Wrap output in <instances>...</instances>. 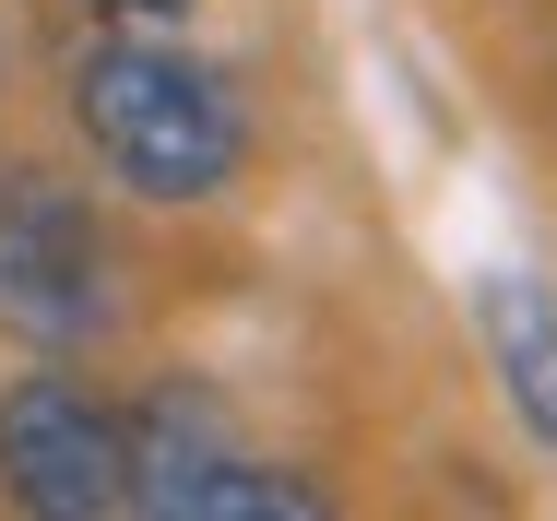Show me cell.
Segmentation results:
<instances>
[{
	"label": "cell",
	"mask_w": 557,
	"mask_h": 521,
	"mask_svg": "<svg viewBox=\"0 0 557 521\" xmlns=\"http://www.w3.org/2000/svg\"><path fill=\"white\" fill-rule=\"evenodd\" d=\"M84 12H108V0H84Z\"/></svg>",
	"instance_id": "52a82bcc"
},
{
	"label": "cell",
	"mask_w": 557,
	"mask_h": 521,
	"mask_svg": "<svg viewBox=\"0 0 557 521\" xmlns=\"http://www.w3.org/2000/svg\"><path fill=\"white\" fill-rule=\"evenodd\" d=\"M60 119L96 154V178L143 213H202L261 166V119L237 96V72L178 36H131V24H96L72 48Z\"/></svg>",
	"instance_id": "6da1fadb"
},
{
	"label": "cell",
	"mask_w": 557,
	"mask_h": 521,
	"mask_svg": "<svg viewBox=\"0 0 557 521\" xmlns=\"http://www.w3.org/2000/svg\"><path fill=\"white\" fill-rule=\"evenodd\" d=\"M321 510H333V486H321L309 462H273V450L225 438L214 462H190V474L166 486L154 521H321Z\"/></svg>",
	"instance_id": "5b68a950"
},
{
	"label": "cell",
	"mask_w": 557,
	"mask_h": 521,
	"mask_svg": "<svg viewBox=\"0 0 557 521\" xmlns=\"http://www.w3.org/2000/svg\"><path fill=\"white\" fill-rule=\"evenodd\" d=\"M0 332L24 356H108L131 332V249L60 166H0Z\"/></svg>",
	"instance_id": "7a4b0ae2"
},
{
	"label": "cell",
	"mask_w": 557,
	"mask_h": 521,
	"mask_svg": "<svg viewBox=\"0 0 557 521\" xmlns=\"http://www.w3.org/2000/svg\"><path fill=\"white\" fill-rule=\"evenodd\" d=\"M108 12H143V24H190L202 0H108Z\"/></svg>",
	"instance_id": "8992f818"
},
{
	"label": "cell",
	"mask_w": 557,
	"mask_h": 521,
	"mask_svg": "<svg viewBox=\"0 0 557 521\" xmlns=\"http://www.w3.org/2000/svg\"><path fill=\"white\" fill-rule=\"evenodd\" d=\"M474 332H486V368H498V392H510V415L534 450H557V297L534 273H474Z\"/></svg>",
	"instance_id": "277c9868"
},
{
	"label": "cell",
	"mask_w": 557,
	"mask_h": 521,
	"mask_svg": "<svg viewBox=\"0 0 557 521\" xmlns=\"http://www.w3.org/2000/svg\"><path fill=\"white\" fill-rule=\"evenodd\" d=\"M0 498L36 521H119L131 510L119 404L84 380V356H36L24 380H0Z\"/></svg>",
	"instance_id": "3957f363"
}]
</instances>
